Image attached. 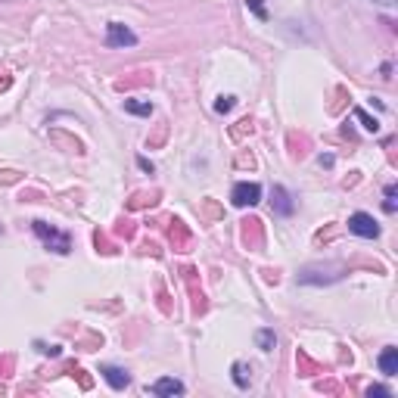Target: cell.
<instances>
[{"label":"cell","instance_id":"5bb4252c","mask_svg":"<svg viewBox=\"0 0 398 398\" xmlns=\"http://www.w3.org/2000/svg\"><path fill=\"white\" fill-rule=\"evenodd\" d=\"M354 115H358V119H361V121H364V128H367V131H376V128H380V125H376V121L371 119V115H364V112H361V110H358V112H354Z\"/></svg>","mask_w":398,"mask_h":398},{"label":"cell","instance_id":"5b68a950","mask_svg":"<svg viewBox=\"0 0 398 398\" xmlns=\"http://www.w3.org/2000/svg\"><path fill=\"white\" fill-rule=\"evenodd\" d=\"M100 373H103V380L110 383L112 389H125L128 383H131V376L121 371V367H112V364H103V367H100Z\"/></svg>","mask_w":398,"mask_h":398},{"label":"cell","instance_id":"8992f818","mask_svg":"<svg viewBox=\"0 0 398 398\" xmlns=\"http://www.w3.org/2000/svg\"><path fill=\"white\" fill-rule=\"evenodd\" d=\"M153 395H184V383L165 376V380H159L153 386Z\"/></svg>","mask_w":398,"mask_h":398},{"label":"cell","instance_id":"7a4b0ae2","mask_svg":"<svg viewBox=\"0 0 398 398\" xmlns=\"http://www.w3.org/2000/svg\"><path fill=\"white\" fill-rule=\"evenodd\" d=\"M349 230L354 237H364V240H376V237H380V224H376L373 215H367V212H354L349 218Z\"/></svg>","mask_w":398,"mask_h":398},{"label":"cell","instance_id":"3957f363","mask_svg":"<svg viewBox=\"0 0 398 398\" xmlns=\"http://www.w3.org/2000/svg\"><path fill=\"white\" fill-rule=\"evenodd\" d=\"M258 199H262V187L258 184H237L234 193H230V202H234L237 208H249V206H256Z\"/></svg>","mask_w":398,"mask_h":398},{"label":"cell","instance_id":"4fadbf2b","mask_svg":"<svg viewBox=\"0 0 398 398\" xmlns=\"http://www.w3.org/2000/svg\"><path fill=\"white\" fill-rule=\"evenodd\" d=\"M215 110H218V112H230V110H234V97H221L218 103H215Z\"/></svg>","mask_w":398,"mask_h":398},{"label":"cell","instance_id":"2e32d148","mask_svg":"<svg viewBox=\"0 0 398 398\" xmlns=\"http://www.w3.org/2000/svg\"><path fill=\"white\" fill-rule=\"evenodd\" d=\"M373 4H383V6H395V0H373Z\"/></svg>","mask_w":398,"mask_h":398},{"label":"cell","instance_id":"30bf717a","mask_svg":"<svg viewBox=\"0 0 398 398\" xmlns=\"http://www.w3.org/2000/svg\"><path fill=\"white\" fill-rule=\"evenodd\" d=\"M125 110L134 112V115H150V112H153V106H150V103H140V100H125Z\"/></svg>","mask_w":398,"mask_h":398},{"label":"cell","instance_id":"277c9868","mask_svg":"<svg viewBox=\"0 0 398 398\" xmlns=\"http://www.w3.org/2000/svg\"><path fill=\"white\" fill-rule=\"evenodd\" d=\"M106 44L110 47H134L137 34L131 32V28H125L121 22H110L106 25Z\"/></svg>","mask_w":398,"mask_h":398},{"label":"cell","instance_id":"9c48e42d","mask_svg":"<svg viewBox=\"0 0 398 398\" xmlns=\"http://www.w3.org/2000/svg\"><path fill=\"white\" fill-rule=\"evenodd\" d=\"M274 208H277L280 215L293 212V202H289V193L284 190V187H274Z\"/></svg>","mask_w":398,"mask_h":398},{"label":"cell","instance_id":"8fae6325","mask_svg":"<svg viewBox=\"0 0 398 398\" xmlns=\"http://www.w3.org/2000/svg\"><path fill=\"white\" fill-rule=\"evenodd\" d=\"M256 339H258V345H262V349H265V352H271V349H274V345H277V336H274V333H271V330H262V333H258V336H256Z\"/></svg>","mask_w":398,"mask_h":398},{"label":"cell","instance_id":"52a82bcc","mask_svg":"<svg viewBox=\"0 0 398 398\" xmlns=\"http://www.w3.org/2000/svg\"><path fill=\"white\" fill-rule=\"evenodd\" d=\"M380 371L386 376H395L398 373V349H383L380 354Z\"/></svg>","mask_w":398,"mask_h":398},{"label":"cell","instance_id":"ba28073f","mask_svg":"<svg viewBox=\"0 0 398 398\" xmlns=\"http://www.w3.org/2000/svg\"><path fill=\"white\" fill-rule=\"evenodd\" d=\"M234 383L240 389H246L252 383V367L246 364V361H237V364H234Z\"/></svg>","mask_w":398,"mask_h":398},{"label":"cell","instance_id":"7c38bea8","mask_svg":"<svg viewBox=\"0 0 398 398\" xmlns=\"http://www.w3.org/2000/svg\"><path fill=\"white\" fill-rule=\"evenodd\" d=\"M383 208H386L389 215H392L395 208H398V202H395V184H389V187H386V202H383Z\"/></svg>","mask_w":398,"mask_h":398},{"label":"cell","instance_id":"9a60e30c","mask_svg":"<svg viewBox=\"0 0 398 398\" xmlns=\"http://www.w3.org/2000/svg\"><path fill=\"white\" fill-rule=\"evenodd\" d=\"M367 395H376V398H386V395H392V392H389V389L386 386H371V389H367Z\"/></svg>","mask_w":398,"mask_h":398},{"label":"cell","instance_id":"6da1fadb","mask_svg":"<svg viewBox=\"0 0 398 398\" xmlns=\"http://www.w3.org/2000/svg\"><path fill=\"white\" fill-rule=\"evenodd\" d=\"M34 234L41 237V243L50 246L53 252H60V256H69V252H72V240H69V234H62V230L50 227V224H44V221H34Z\"/></svg>","mask_w":398,"mask_h":398}]
</instances>
